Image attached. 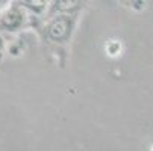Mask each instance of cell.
<instances>
[{"instance_id": "cell-3", "label": "cell", "mask_w": 153, "mask_h": 151, "mask_svg": "<svg viewBox=\"0 0 153 151\" xmlns=\"http://www.w3.org/2000/svg\"><path fill=\"white\" fill-rule=\"evenodd\" d=\"M3 55V38H2V33H0V56Z\"/></svg>"}, {"instance_id": "cell-2", "label": "cell", "mask_w": 153, "mask_h": 151, "mask_svg": "<svg viewBox=\"0 0 153 151\" xmlns=\"http://www.w3.org/2000/svg\"><path fill=\"white\" fill-rule=\"evenodd\" d=\"M33 18L36 17L32 15L20 2H12L0 12V33L15 35L27 27H32Z\"/></svg>"}, {"instance_id": "cell-1", "label": "cell", "mask_w": 153, "mask_h": 151, "mask_svg": "<svg viewBox=\"0 0 153 151\" xmlns=\"http://www.w3.org/2000/svg\"><path fill=\"white\" fill-rule=\"evenodd\" d=\"M77 23V14H59L46 18L41 27V35L49 44L64 46L70 42Z\"/></svg>"}]
</instances>
